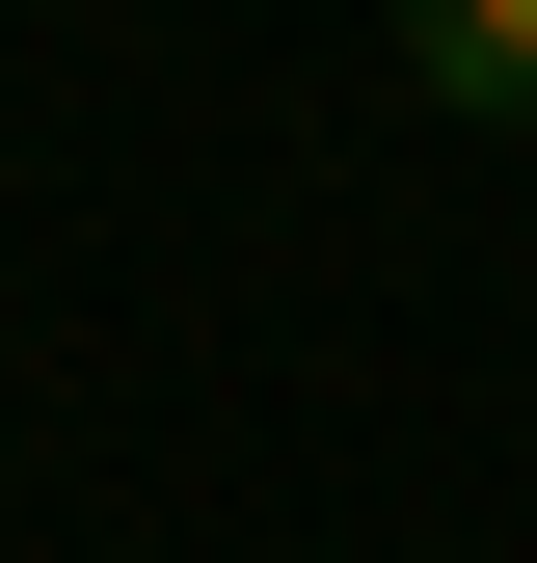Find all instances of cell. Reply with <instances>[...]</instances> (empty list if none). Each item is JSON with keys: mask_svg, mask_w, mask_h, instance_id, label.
I'll use <instances>...</instances> for the list:
<instances>
[{"mask_svg": "<svg viewBox=\"0 0 537 563\" xmlns=\"http://www.w3.org/2000/svg\"><path fill=\"white\" fill-rule=\"evenodd\" d=\"M403 81L484 108V134H537V0H403Z\"/></svg>", "mask_w": 537, "mask_h": 563, "instance_id": "obj_1", "label": "cell"}]
</instances>
